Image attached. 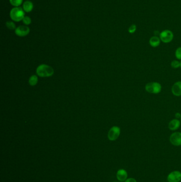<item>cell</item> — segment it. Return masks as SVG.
Instances as JSON below:
<instances>
[{"label": "cell", "instance_id": "6da1fadb", "mask_svg": "<svg viewBox=\"0 0 181 182\" xmlns=\"http://www.w3.org/2000/svg\"><path fill=\"white\" fill-rule=\"evenodd\" d=\"M36 72L40 77H46L52 76L54 74V70L50 66L43 64L38 67L36 70Z\"/></svg>", "mask_w": 181, "mask_h": 182}, {"label": "cell", "instance_id": "7a4b0ae2", "mask_svg": "<svg viewBox=\"0 0 181 182\" xmlns=\"http://www.w3.org/2000/svg\"><path fill=\"white\" fill-rule=\"evenodd\" d=\"M10 17L13 21L19 22L23 20L25 17L24 10L21 7H15L13 8L10 11Z\"/></svg>", "mask_w": 181, "mask_h": 182}, {"label": "cell", "instance_id": "3957f363", "mask_svg": "<svg viewBox=\"0 0 181 182\" xmlns=\"http://www.w3.org/2000/svg\"><path fill=\"white\" fill-rule=\"evenodd\" d=\"M147 92L152 94H158L161 91V86L158 82H150L147 84L145 86Z\"/></svg>", "mask_w": 181, "mask_h": 182}, {"label": "cell", "instance_id": "277c9868", "mask_svg": "<svg viewBox=\"0 0 181 182\" xmlns=\"http://www.w3.org/2000/svg\"><path fill=\"white\" fill-rule=\"evenodd\" d=\"M160 37L163 42L165 43H168L172 41L174 37V35L172 31L166 29L160 33Z\"/></svg>", "mask_w": 181, "mask_h": 182}, {"label": "cell", "instance_id": "5b68a950", "mask_svg": "<svg viewBox=\"0 0 181 182\" xmlns=\"http://www.w3.org/2000/svg\"><path fill=\"white\" fill-rule=\"evenodd\" d=\"M121 130L117 126H113L109 130L108 133V138L110 141H115L120 135Z\"/></svg>", "mask_w": 181, "mask_h": 182}, {"label": "cell", "instance_id": "8992f818", "mask_svg": "<svg viewBox=\"0 0 181 182\" xmlns=\"http://www.w3.org/2000/svg\"><path fill=\"white\" fill-rule=\"evenodd\" d=\"M167 180L169 182H179L181 181V172L179 170H174L169 174Z\"/></svg>", "mask_w": 181, "mask_h": 182}, {"label": "cell", "instance_id": "52a82bcc", "mask_svg": "<svg viewBox=\"0 0 181 182\" xmlns=\"http://www.w3.org/2000/svg\"><path fill=\"white\" fill-rule=\"evenodd\" d=\"M169 141L171 144L174 146H179L181 145V133L175 132L170 135Z\"/></svg>", "mask_w": 181, "mask_h": 182}, {"label": "cell", "instance_id": "ba28073f", "mask_svg": "<svg viewBox=\"0 0 181 182\" xmlns=\"http://www.w3.org/2000/svg\"><path fill=\"white\" fill-rule=\"evenodd\" d=\"M29 32L30 28L27 26H20L17 27L15 31L16 34L20 37L26 36L29 34Z\"/></svg>", "mask_w": 181, "mask_h": 182}, {"label": "cell", "instance_id": "9c48e42d", "mask_svg": "<svg viewBox=\"0 0 181 182\" xmlns=\"http://www.w3.org/2000/svg\"><path fill=\"white\" fill-rule=\"evenodd\" d=\"M127 173L124 169H120L117 171V178L118 181L120 182H124L127 179Z\"/></svg>", "mask_w": 181, "mask_h": 182}, {"label": "cell", "instance_id": "30bf717a", "mask_svg": "<svg viewBox=\"0 0 181 182\" xmlns=\"http://www.w3.org/2000/svg\"><path fill=\"white\" fill-rule=\"evenodd\" d=\"M172 92L175 96H181V81H177L173 85Z\"/></svg>", "mask_w": 181, "mask_h": 182}, {"label": "cell", "instance_id": "8fae6325", "mask_svg": "<svg viewBox=\"0 0 181 182\" xmlns=\"http://www.w3.org/2000/svg\"><path fill=\"white\" fill-rule=\"evenodd\" d=\"M180 126V121L178 119H173L169 123V128L170 130H176Z\"/></svg>", "mask_w": 181, "mask_h": 182}, {"label": "cell", "instance_id": "7c38bea8", "mask_svg": "<svg viewBox=\"0 0 181 182\" xmlns=\"http://www.w3.org/2000/svg\"><path fill=\"white\" fill-rule=\"evenodd\" d=\"M160 39L157 36H152L149 40V44L152 47H157L160 45Z\"/></svg>", "mask_w": 181, "mask_h": 182}, {"label": "cell", "instance_id": "4fadbf2b", "mask_svg": "<svg viewBox=\"0 0 181 182\" xmlns=\"http://www.w3.org/2000/svg\"><path fill=\"white\" fill-rule=\"evenodd\" d=\"M33 4L30 1H26L23 4V9L26 12H30L33 9Z\"/></svg>", "mask_w": 181, "mask_h": 182}, {"label": "cell", "instance_id": "5bb4252c", "mask_svg": "<svg viewBox=\"0 0 181 182\" xmlns=\"http://www.w3.org/2000/svg\"><path fill=\"white\" fill-rule=\"evenodd\" d=\"M37 82L38 77L36 75H32L29 78V84L31 86H35V85H36Z\"/></svg>", "mask_w": 181, "mask_h": 182}, {"label": "cell", "instance_id": "9a60e30c", "mask_svg": "<svg viewBox=\"0 0 181 182\" xmlns=\"http://www.w3.org/2000/svg\"><path fill=\"white\" fill-rule=\"evenodd\" d=\"M23 0H10V2L11 5L16 7H18L20 6L22 3Z\"/></svg>", "mask_w": 181, "mask_h": 182}, {"label": "cell", "instance_id": "2e32d148", "mask_svg": "<svg viewBox=\"0 0 181 182\" xmlns=\"http://www.w3.org/2000/svg\"><path fill=\"white\" fill-rule=\"evenodd\" d=\"M6 26L10 30H13V29H16V25L12 21H7L6 22Z\"/></svg>", "mask_w": 181, "mask_h": 182}, {"label": "cell", "instance_id": "e0dca14e", "mask_svg": "<svg viewBox=\"0 0 181 182\" xmlns=\"http://www.w3.org/2000/svg\"><path fill=\"white\" fill-rule=\"evenodd\" d=\"M22 22H23V24H25L26 25H28L29 24H31V19L29 17L25 16L23 18Z\"/></svg>", "mask_w": 181, "mask_h": 182}, {"label": "cell", "instance_id": "ac0fdd59", "mask_svg": "<svg viewBox=\"0 0 181 182\" xmlns=\"http://www.w3.org/2000/svg\"><path fill=\"white\" fill-rule=\"evenodd\" d=\"M136 26L135 24H132V25L130 26L129 29H128V32L130 34H133L134 32H136Z\"/></svg>", "mask_w": 181, "mask_h": 182}, {"label": "cell", "instance_id": "d6986e66", "mask_svg": "<svg viewBox=\"0 0 181 182\" xmlns=\"http://www.w3.org/2000/svg\"><path fill=\"white\" fill-rule=\"evenodd\" d=\"M171 66L173 68H178L179 67H180V62L177 60H174L171 62Z\"/></svg>", "mask_w": 181, "mask_h": 182}, {"label": "cell", "instance_id": "ffe728a7", "mask_svg": "<svg viewBox=\"0 0 181 182\" xmlns=\"http://www.w3.org/2000/svg\"><path fill=\"white\" fill-rule=\"evenodd\" d=\"M175 57L178 59L181 60V47H179L176 49L175 51Z\"/></svg>", "mask_w": 181, "mask_h": 182}, {"label": "cell", "instance_id": "44dd1931", "mask_svg": "<svg viewBox=\"0 0 181 182\" xmlns=\"http://www.w3.org/2000/svg\"><path fill=\"white\" fill-rule=\"evenodd\" d=\"M124 182H137V181L134 178L130 177V178H128V179H126Z\"/></svg>", "mask_w": 181, "mask_h": 182}, {"label": "cell", "instance_id": "7402d4cb", "mask_svg": "<svg viewBox=\"0 0 181 182\" xmlns=\"http://www.w3.org/2000/svg\"><path fill=\"white\" fill-rule=\"evenodd\" d=\"M175 117L176 118H181V114H179V113H176V114H175Z\"/></svg>", "mask_w": 181, "mask_h": 182}, {"label": "cell", "instance_id": "603a6c76", "mask_svg": "<svg viewBox=\"0 0 181 182\" xmlns=\"http://www.w3.org/2000/svg\"><path fill=\"white\" fill-rule=\"evenodd\" d=\"M180 67L181 68V62H180Z\"/></svg>", "mask_w": 181, "mask_h": 182}, {"label": "cell", "instance_id": "cb8c5ba5", "mask_svg": "<svg viewBox=\"0 0 181 182\" xmlns=\"http://www.w3.org/2000/svg\"></svg>", "mask_w": 181, "mask_h": 182}, {"label": "cell", "instance_id": "d4e9b609", "mask_svg": "<svg viewBox=\"0 0 181 182\" xmlns=\"http://www.w3.org/2000/svg\"></svg>", "mask_w": 181, "mask_h": 182}]
</instances>
